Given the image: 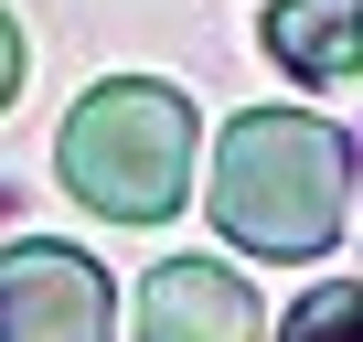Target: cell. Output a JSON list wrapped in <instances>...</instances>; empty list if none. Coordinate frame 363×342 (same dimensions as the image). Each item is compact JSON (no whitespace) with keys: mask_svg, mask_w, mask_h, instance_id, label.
I'll use <instances>...</instances> for the list:
<instances>
[{"mask_svg":"<svg viewBox=\"0 0 363 342\" xmlns=\"http://www.w3.org/2000/svg\"><path fill=\"white\" fill-rule=\"evenodd\" d=\"M193 160H203V118L160 75H107L54 128V171L96 225H171L193 204Z\"/></svg>","mask_w":363,"mask_h":342,"instance_id":"cell-2","label":"cell"},{"mask_svg":"<svg viewBox=\"0 0 363 342\" xmlns=\"http://www.w3.org/2000/svg\"><path fill=\"white\" fill-rule=\"evenodd\" d=\"M139 342H267V310L225 257H160L139 278Z\"/></svg>","mask_w":363,"mask_h":342,"instance_id":"cell-4","label":"cell"},{"mask_svg":"<svg viewBox=\"0 0 363 342\" xmlns=\"http://www.w3.org/2000/svg\"><path fill=\"white\" fill-rule=\"evenodd\" d=\"M278 342H363V289H352V278L310 289V299L289 310V331H278Z\"/></svg>","mask_w":363,"mask_h":342,"instance_id":"cell-6","label":"cell"},{"mask_svg":"<svg viewBox=\"0 0 363 342\" xmlns=\"http://www.w3.org/2000/svg\"><path fill=\"white\" fill-rule=\"evenodd\" d=\"M0 342H118V289L86 246L22 236L0 246Z\"/></svg>","mask_w":363,"mask_h":342,"instance_id":"cell-3","label":"cell"},{"mask_svg":"<svg viewBox=\"0 0 363 342\" xmlns=\"http://www.w3.org/2000/svg\"><path fill=\"white\" fill-rule=\"evenodd\" d=\"M267 54L299 86L363 75V0H267Z\"/></svg>","mask_w":363,"mask_h":342,"instance_id":"cell-5","label":"cell"},{"mask_svg":"<svg viewBox=\"0 0 363 342\" xmlns=\"http://www.w3.org/2000/svg\"><path fill=\"white\" fill-rule=\"evenodd\" d=\"M22 75H33V43H22V22H11V11H0V107L22 96Z\"/></svg>","mask_w":363,"mask_h":342,"instance_id":"cell-7","label":"cell"},{"mask_svg":"<svg viewBox=\"0 0 363 342\" xmlns=\"http://www.w3.org/2000/svg\"><path fill=\"white\" fill-rule=\"evenodd\" d=\"M203 214L246 257H331L352 225V139L310 107H246L214 128L203 171Z\"/></svg>","mask_w":363,"mask_h":342,"instance_id":"cell-1","label":"cell"}]
</instances>
